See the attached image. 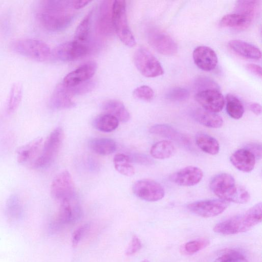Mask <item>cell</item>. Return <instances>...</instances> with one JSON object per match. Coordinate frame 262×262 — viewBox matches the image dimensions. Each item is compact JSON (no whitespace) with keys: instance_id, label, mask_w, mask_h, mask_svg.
I'll use <instances>...</instances> for the list:
<instances>
[{"instance_id":"f35d334b","label":"cell","mask_w":262,"mask_h":262,"mask_svg":"<svg viewBox=\"0 0 262 262\" xmlns=\"http://www.w3.org/2000/svg\"><path fill=\"white\" fill-rule=\"evenodd\" d=\"M189 92L185 89L176 87L170 90L166 95L167 98L172 101H182L188 98Z\"/></svg>"},{"instance_id":"4316f807","label":"cell","mask_w":262,"mask_h":262,"mask_svg":"<svg viewBox=\"0 0 262 262\" xmlns=\"http://www.w3.org/2000/svg\"><path fill=\"white\" fill-rule=\"evenodd\" d=\"M195 142L198 146L204 152L211 155L218 154L220 144L213 137L206 133H199L195 137Z\"/></svg>"},{"instance_id":"f1b7e54d","label":"cell","mask_w":262,"mask_h":262,"mask_svg":"<svg viewBox=\"0 0 262 262\" xmlns=\"http://www.w3.org/2000/svg\"><path fill=\"white\" fill-rule=\"evenodd\" d=\"M251 23L245 16L238 13L227 14L220 20V25L223 27L240 29L247 28Z\"/></svg>"},{"instance_id":"d6a6232c","label":"cell","mask_w":262,"mask_h":262,"mask_svg":"<svg viewBox=\"0 0 262 262\" xmlns=\"http://www.w3.org/2000/svg\"><path fill=\"white\" fill-rule=\"evenodd\" d=\"M226 111L228 115L234 119H239L244 113V107L241 101L234 95L228 94L226 97Z\"/></svg>"},{"instance_id":"44dd1931","label":"cell","mask_w":262,"mask_h":262,"mask_svg":"<svg viewBox=\"0 0 262 262\" xmlns=\"http://www.w3.org/2000/svg\"><path fill=\"white\" fill-rule=\"evenodd\" d=\"M231 164L238 170L250 172L254 168L256 158L247 148H241L235 151L230 156Z\"/></svg>"},{"instance_id":"ee69618b","label":"cell","mask_w":262,"mask_h":262,"mask_svg":"<svg viewBox=\"0 0 262 262\" xmlns=\"http://www.w3.org/2000/svg\"><path fill=\"white\" fill-rule=\"evenodd\" d=\"M255 156V158H261V147L258 143H252L248 145L247 148Z\"/></svg>"},{"instance_id":"6da1fadb","label":"cell","mask_w":262,"mask_h":262,"mask_svg":"<svg viewBox=\"0 0 262 262\" xmlns=\"http://www.w3.org/2000/svg\"><path fill=\"white\" fill-rule=\"evenodd\" d=\"M72 1L43 0L39 1L36 16L41 26L50 31L65 29L74 16Z\"/></svg>"},{"instance_id":"484cf974","label":"cell","mask_w":262,"mask_h":262,"mask_svg":"<svg viewBox=\"0 0 262 262\" xmlns=\"http://www.w3.org/2000/svg\"><path fill=\"white\" fill-rule=\"evenodd\" d=\"M90 148L95 153L102 156L114 152L117 148L115 141L107 138H95L89 142Z\"/></svg>"},{"instance_id":"52a82bcc","label":"cell","mask_w":262,"mask_h":262,"mask_svg":"<svg viewBox=\"0 0 262 262\" xmlns=\"http://www.w3.org/2000/svg\"><path fill=\"white\" fill-rule=\"evenodd\" d=\"M75 190L73 180L68 170L58 174L53 179L50 188L52 198L60 202L75 196Z\"/></svg>"},{"instance_id":"60d3db41","label":"cell","mask_w":262,"mask_h":262,"mask_svg":"<svg viewBox=\"0 0 262 262\" xmlns=\"http://www.w3.org/2000/svg\"><path fill=\"white\" fill-rule=\"evenodd\" d=\"M196 83V86L199 89L201 88L200 91L207 89H217V84L212 80L205 77H200L198 79Z\"/></svg>"},{"instance_id":"5bb4252c","label":"cell","mask_w":262,"mask_h":262,"mask_svg":"<svg viewBox=\"0 0 262 262\" xmlns=\"http://www.w3.org/2000/svg\"><path fill=\"white\" fill-rule=\"evenodd\" d=\"M195 98L204 109L215 113L221 111L225 104L224 97L217 89L200 91Z\"/></svg>"},{"instance_id":"ac0fdd59","label":"cell","mask_w":262,"mask_h":262,"mask_svg":"<svg viewBox=\"0 0 262 262\" xmlns=\"http://www.w3.org/2000/svg\"><path fill=\"white\" fill-rule=\"evenodd\" d=\"M203 177V172L199 167L189 166L173 173L171 180L182 186H191L198 184Z\"/></svg>"},{"instance_id":"4dcf8cb0","label":"cell","mask_w":262,"mask_h":262,"mask_svg":"<svg viewBox=\"0 0 262 262\" xmlns=\"http://www.w3.org/2000/svg\"><path fill=\"white\" fill-rule=\"evenodd\" d=\"M113 161L116 170L120 174L127 177L135 174V168L131 164L132 162L128 156L123 154H117Z\"/></svg>"},{"instance_id":"3957f363","label":"cell","mask_w":262,"mask_h":262,"mask_svg":"<svg viewBox=\"0 0 262 262\" xmlns=\"http://www.w3.org/2000/svg\"><path fill=\"white\" fill-rule=\"evenodd\" d=\"M63 138L62 129L60 127L55 128L43 142L39 156L30 166L32 169H39L50 165L61 148Z\"/></svg>"},{"instance_id":"7402d4cb","label":"cell","mask_w":262,"mask_h":262,"mask_svg":"<svg viewBox=\"0 0 262 262\" xmlns=\"http://www.w3.org/2000/svg\"><path fill=\"white\" fill-rule=\"evenodd\" d=\"M228 45L235 54L246 58L258 60L261 57V51L257 47L244 41L231 40Z\"/></svg>"},{"instance_id":"8fae6325","label":"cell","mask_w":262,"mask_h":262,"mask_svg":"<svg viewBox=\"0 0 262 262\" xmlns=\"http://www.w3.org/2000/svg\"><path fill=\"white\" fill-rule=\"evenodd\" d=\"M82 93L80 85L68 87L60 84L54 91L50 99V106L56 110L68 108L74 105L73 96Z\"/></svg>"},{"instance_id":"277c9868","label":"cell","mask_w":262,"mask_h":262,"mask_svg":"<svg viewBox=\"0 0 262 262\" xmlns=\"http://www.w3.org/2000/svg\"><path fill=\"white\" fill-rule=\"evenodd\" d=\"M10 49L14 52L31 59L45 61L51 55L49 47L43 41L32 38H21L11 42Z\"/></svg>"},{"instance_id":"9c48e42d","label":"cell","mask_w":262,"mask_h":262,"mask_svg":"<svg viewBox=\"0 0 262 262\" xmlns=\"http://www.w3.org/2000/svg\"><path fill=\"white\" fill-rule=\"evenodd\" d=\"M227 202L221 199H210L196 201L187 205L192 213L203 217H214L222 213L227 208Z\"/></svg>"},{"instance_id":"30bf717a","label":"cell","mask_w":262,"mask_h":262,"mask_svg":"<svg viewBox=\"0 0 262 262\" xmlns=\"http://www.w3.org/2000/svg\"><path fill=\"white\" fill-rule=\"evenodd\" d=\"M147 39L151 47L160 54L171 55L178 51V46L175 41L160 30L150 29L148 32Z\"/></svg>"},{"instance_id":"603a6c76","label":"cell","mask_w":262,"mask_h":262,"mask_svg":"<svg viewBox=\"0 0 262 262\" xmlns=\"http://www.w3.org/2000/svg\"><path fill=\"white\" fill-rule=\"evenodd\" d=\"M193 116L197 122L208 127L217 128L223 124V120L219 115L204 108L196 109Z\"/></svg>"},{"instance_id":"1f68e13d","label":"cell","mask_w":262,"mask_h":262,"mask_svg":"<svg viewBox=\"0 0 262 262\" xmlns=\"http://www.w3.org/2000/svg\"><path fill=\"white\" fill-rule=\"evenodd\" d=\"M95 127L103 132H111L118 126L119 121L114 116L105 113L98 116L95 120Z\"/></svg>"},{"instance_id":"f6af8a7d","label":"cell","mask_w":262,"mask_h":262,"mask_svg":"<svg viewBox=\"0 0 262 262\" xmlns=\"http://www.w3.org/2000/svg\"><path fill=\"white\" fill-rule=\"evenodd\" d=\"M247 68L252 73L259 76L260 78L261 77L262 69L260 66L254 63H249L247 65Z\"/></svg>"},{"instance_id":"c3c4849f","label":"cell","mask_w":262,"mask_h":262,"mask_svg":"<svg viewBox=\"0 0 262 262\" xmlns=\"http://www.w3.org/2000/svg\"><path fill=\"white\" fill-rule=\"evenodd\" d=\"M141 262H148V261L146 259H144V260H142Z\"/></svg>"},{"instance_id":"bcb514c9","label":"cell","mask_w":262,"mask_h":262,"mask_svg":"<svg viewBox=\"0 0 262 262\" xmlns=\"http://www.w3.org/2000/svg\"><path fill=\"white\" fill-rule=\"evenodd\" d=\"M250 110L255 115H259L261 113V105L256 102H253L249 106Z\"/></svg>"},{"instance_id":"e575fe53","label":"cell","mask_w":262,"mask_h":262,"mask_svg":"<svg viewBox=\"0 0 262 262\" xmlns=\"http://www.w3.org/2000/svg\"><path fill=\"white\" fill-rule=\"evenodd\" d=\"M23 89L20 83H16L11 88L9 101L7 104V112L13 113L18 107L22 97Z\"/></svg>"},{"instance_id":"8992f818","label":"cell","mask_w":262,"mask_h":262,"mask_svg":"<svg viewBox=\"0 0 262 262\" xmlns=\"http://www.w3.org/2000/svg\"><path fill=\"white\" fill-rule=\"evenodd\" d=\"M134 64L140 73L146 77H156L163 74V69L158 60L147 49L139 48L134 56Z\"/></svg>"},{"instance_id":"836d02e7","label":"cell","mask_w":262,"mask_h":262,"mask_svg":"<svg viewBox=\"0 0 262 262\" xmlns=\"http://www.w3.org/2000/svg\"><path fill=\"white\" fill-rule=\"evenodd\" d=\"M93 11L89 12L77 26L75 33V40L85 43L87 41L90 29L91 20Z\"/></svg>"},{"instance_id":"d4e9b609","label":"cell","mask_w":262,"mask_h":262,"mask_svg":"<svg viewBox=\"0 0 262 262\" xmlns=\"http://www.w3.org/2000/svg\"><path fill=\"white\" fill-rule=\"evenodd\" d=\"M149 132L153 134L167 138L180 143L187 144L188 140L172 126L166 124H155L150 127Z\"/></svg>"},{"instance_id":"7a4b0ae2","label":"cell","mask_w":262,"mask_h":262,"mask_svg":"<svg viewBox=\"0 0 262 262\" xmlns=\"http://www.w3.org/2000/svg\"><path fill=\"white\" fill-rule=\"evenodd\" d=\"M210 188L220 199L227 202L244 204L250 199L248 191L237 185L234 178L229 173H221L215 176L210 181Z\"/></svg>"},{"instance_id":"ab89813d","label":"cell","mask_w":262,"mask_h":262,"mask_svg":"<svg viewBox=\"0 0 262 262\" xmlns=\"http://www.w3.org/2000/svg\"><path fill=\"white\" fill-rule=\"evenodd\" d=\"M90 228L88 224H84L77 229L73 233L72 245L76 247Z\"/></svg>"},{"instance_id":"d6986e66","label":"cell","mask_w":262,"mask_h":262,"mask_svg":"<svg viewBox=\"0 0 262 262\" xmlns=\"http://www.w3.org/2000/svg\"><path fill=\"white\" fill-rule=\"evenodd\" d=\"M43 143L42 138H36L17 150V161L21 164H31L39 156Z\"/></svg>"},{"instance_id":"ba28073f","label":"cell","mask_w":262,"mask_h":262,"mask_svg":"<svg viewBox=\"0 0 262 262\" xmlns=\"http://www.w3.org/2000/svg\"><path fill=\"white\" fill-rule=\"evenodd\" d=\"M132 189L138 198L148 202L159 201L165 195V191L162 186L150 179L137 181L133 184Z\"/></svg>"},{"instance_id":"7bdbcfd3","label":"cell","mask_w":262,"mask_h":262,"mask_svg":"<svg viewBox=\"0 0 262 262\" xmlns=\"http://www.w3.org/2000/svg\"><path fill=\"white\" fill-rule=\"evenodd\" d=\"M141 247L142 244L140 240L138 237L134 236L132 238L125 253L128 256L132 255L137 252L141 248Z\"/></svg>"},{"instance_id":"f546056e","label":"cell","mask_w":262,"mask_h":262,"mask_svg":"<svg viewBox=\"0 0 262 262\" xmlns=\"http://www.w3.org/2000/svg\"><path fill=\"white\" fill-rule=\"evenodd\" d=\"M259 6L258 1H238L236 3V13H239L252 22Z\"/></svg>"},{"instance_id":"e0dca14e","label":"cell","mask_w":262,"mask_h":262,"mask_svg":"<svg viewBox=\"0 0 262 262\" xmlns=\"http://www.w3.org/2000/svg\"><path fill=\"white\" fill-rule=\"evenodd\" d=\"M193 59L196 66L205 71L214 70L217 63V57L214 51L204 46H199L194 50Z\"/></svg>"},{"instance_id":"8d00e7d4","label":"cell","mask_w":262,"mask_h":262,"mask_svg":"<svg viewBox=\"0 0 262 262\" xmlns=\"http://www.w3.org/2000/svg\"><path fill=\"white\" fill-rule=\"evenodd\" d=\"M209 244V241L205 239L192 241L185 244L184 249L187 253L192 254L205 248Z\"/></svg>"},{"instance_id":"ffe728a7","label":"cell","mask_w":262,"mask_h":262,"mask_svg":"<svg viewBox=\"0 0 262 262\" xmlns=\"http://www.w3.org/2000/svg\"><path fill=\"white\" fill-rule=\"evenodd\" d=\"M113 2L112 1H105L101 5L97 21V30L101 35H110L114 30L112 16Z\"/></svg>"},{"instance_id":"2e32d148","label":"cell","mask_w":262,"mask_h":262,"mask_svg":"<svg viewBox=\"0 0 262 262\" xmlns=\"http://www.w3.org/2000/svg\"><path fill=\"white\" fill-rule=\"evenodd\" d=\"M97 69L94 61H89L79 66L68 74L63 80V84L68 87H73L82 84L93 76Z\"/></svg>"},{"instance_id":"7dc6e473","label":"cell","mask_w":262,"mask_h":262,"mask_svg":"<svg viewBox=\"0 0 262 262\" xmlns=\"http://www.w3.org/2000/svg\"><path fill=\"white\" fill-rule=\"evenodd\" d=\"M90 2L89 1H72L73 8L76 10L85 7Z\"/></svg>"},{"instance_id":"9a60e30c","label":"cell","mask_w":262,"mask_h":262,"mask_svg":"<svg viewBox=\"0 0 262 262\" xmlns=\"http://www.w3.org/2000/svg\"><path fill=\"white\" fill-rule=\"evenodd\" d=\"M82 211L75 195L60 202L58 216L59 223L68 225L77 221L81 217Z\"/></svg>"},{"instance_id":"7c38bea8","label":"cell","mask_w":262,"mask_h":262,"mask_svg":"<svg viewBox=\"0 0 262 262\" xmlns=\"http://www.w3.org/2000/svg\"><path fill=\"white\" fill-rule=\"evenodd\" d=\"M89 50V47L85 43L74 40L58 46L55 49L54 54L61 60L72 61L85 56Z\"/></svg>"},{"instance_id":"b9f144b4","label":"cell","mask_w":262,"mask_h":262,"mask_svg":"<svg viewBox=\"0 0 262 262\" xmlns=\"http://www.w3.org/2000/svg\"><path fill=\"white\" fill-rule=\"evenodd\" d=\"M132 162H135L141 165H149L153 163V160L149 156L143 154H134L129 156Z\"/></svg>"},{"instance_id":"74e56055","label":"cell","mask_w":262,"mask_h":262,"mask_svg":"<svg viewBox=\"0 0 262 262\" xmlns=\"http://www.w3.org/2000/svg\"><path fill=\"white\" fill-rule=\"evenodd\" d=\"M135 97L146 101H151L154 97V92L152 89L147 85H141L138 87L133 92Z\"/></svg>"},{"instance_id":"d590c367","label":"cell","mask_w":262,"mask_h":262,"mask_svg":"<svg viewBox=\"0 0 262 262\" xmlns=\"http://www.w3.org/2000/svg\"><path fill=\"white\" fill-rule=\"evenodd\" d=\"M214 262H247L245 256L239 251L228 250L217 257Z\"/></svg>"},{"instance_id":"83f0119b","label":"cell","mask_w":262,"mask_h":262,"mask_svg":"<svg viewBox=\"0 0 262 262\" xmlns=\"http://www.w3.org/2000/svg\"><path fill=\"white\" fill-rule=\"evenodd\" d=\"M176 152L174 145L170 141L163 140L156 142L150 150L151 156L157 159H165L172 156Z\"/></svg>"},{"instance_id":"cb8c5ba5","label":"cell","mask_w":262,"mask_h":262,"mask_svg":"<svg viewBox=\"0 0 262 262\" xmlns=\"http://www.w3.org/2000/svg\"><path fill=\"white\" fill-rule=\"evenodd\" d=\"M102 108L105 113L114 116L119 121L126 122L130 119V114L124 105L118 100L110 99L105 101Z\"/></svg>"},{"instance_id":"4fadbf2b","label":"cell","mask_w":262,"mask_h":262,"mask_svg":"<svg viewBox=\"0 0 262 262\" xmlns=\"http://www.w3.org/2000/svg\"><path fill=\"white\" fill-rule=\"evenodd\" d=\"M252 228L244 213L217 224L213 230L216 233L228 235L245 232Z\"/></svg>"},{"instance_id":"5b68a950","label":"cell","mask_w":262,"mask_h":262,"mask_svg":"<svg viewBox=\"0 0 262 262\" xmlns=\"http://www.w3.org/2000/svg\"><path fill=\"white\" fill-rule=\"evenodd\" d=\"M112 12L114 30L120 40L128 47L135 46L136 40L127 21L126 2L122 0L114 1Z\"/></svg>"}]
</instances>
